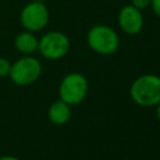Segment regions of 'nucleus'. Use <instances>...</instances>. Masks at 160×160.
<instances>
[{
  "mask_svg": "<svg viewBox=\"0 0 160 160\" xmlns=\"http://www.w3.org/2000/svg\"><path fill=\"white\" fill-rule=\"evenodd\" d=\"M130 96L140 106H155L160 102V76L155 74L140 75L131 82Z\"/></svg>",
  "mask_w": 160,
  "mask_h": 160,
  "instance_id": "obj_1",
  "label": "nucleus"
},
{
  "mask_svg": "<svg viewBox=\"0 0 160 160\" xmlns=\"http://www.w3.org/2000/svg\"><path fill=\"white\" fill-rule=\"evenodd\" d=\"M89 48L99 55H111L120 46L119 34L109 25L96 24L91 26L86 34Z\"/></svg>",
  "mask_w": 160,
  "mask_h": 160,
  "instance_id": "obj_2",
  "label": "nucleus"
},
{
  "mask_svg": "<svg viewBox=\"0 0 160 160\" xmlns=\"http://www.w3.org/2000/svg\"><path fill=\"white\" fill-rule=\"evenodd\" d=\"M88 79L80 72H70L65 75L59 85V96L70 106L84 101L88 95Z\"/></svg>",
  "mask_w": 160,
  "mask_h": 160,
  "instance_id": "obj_3",
  "label": "nucleus"
},
{
  "mask_svg": "<svg viewBox=\"0 0 160 160\" xmlns=\"http://www.w3.org/2000/svg\"><path fill=\"white\" fill-rule=\"evenodd\" d=\"M42 71L40 60L31 55H24L11 64L9 76L11 81L19 86H26L35 82Z\"/></svg>",
  "mask_w": 160,
  "mask_h": 160,
  "instance_id": "obj_4",
  "label": "nucleus"
},
{
  "mask_svg": "<svg viewBox=\"0 0 160 160\" xmlns=\"http://www.w3.org/2000/svg\"><path fill=\"white\" fill-rule=\"evenodd\" d=\"M19 18L20 24L25 30L38 32L48 26L50 20V12L44 2L34 0L21 9Z\"/></svg>",
  "mask_w": 160,
  "mask_h": 160,
  "instance_id": "obj_5",
  "label": "nucleus"
},
{
  "mask_svg": "<svg viewBox=\"0 0 160 160\" xmlns=\"http://www.w3.org/2000/svg\"><path fill=\"white\" fill-rule=\"evenodd\" d=\"M39 52L49 60H59L70 50V39L61 31H49L39 39Z\"/></svg>",
  "mask_w": 160,
  "mask_h": 160,
  "instance_id": "obj_6",
  "label": "nucleus"
},
{
  "mask_svg": "<svg viewBox=\"0 0 160 160\" xmlns=\"http://www.w3.org/2000/svg\"><path fill=\"white\" fill-rule=\"evenodd\" d=\"M118 24L126 35H138L144 28V15L141 10L131 4L125 5L118 14Z\"/></svg>",
  "mask_w": 160,
  "mask_h": 160,
  "instance_id": "obj_7",
  "label": "nucleus"
},
{
  "mask_svg": "<svg viewBox=\"0 0 160 160\" xmlns=\"http://www.w3.org/2000/svg\"><path fill=\"white\" fill-rule=\"evenodd\" d=\"M38 45H39V39L35 36L34 32L28 31V30L19 32L14 40L15 49L22 55L34 54L38 50Z\"/></svg>",
  "mask_w": 160,
  "mask_h": 160,
  "instance_id": "obj_8",
  "label": "nucleus"
},
{
  "mask_svg": "<svg viewBox=\"0 0 160 160\" xmlns=\"http://www.w3.org/2000/svg\"><path fill=\"white\" fill-rule=\"evenodd\" d=\"M48 116L52 124L64 125L69 121V119L71 116L70 105L66 104L65 101H62L61 99L55 100L54 102H51V105L48 109Z\"/></svg>",
  "mask_w": 160,
  "mask_h": 160,
  "instance_id": "obj_9",
  "label": "nucleus"
},
{
  "mask_svg": "<svg viewBox=\"0 0 160 160\" xmlns=\"http://www.w3.org/2000/svg\"><path fill=\"white\" fill-rule=\"evenodd\" d=\"M10 68H11V64L9 62V60L5 58H0V78L9 76Z\"/></svg>",
  "mask_w": 160,
  "mask_h": 160,
  "instance_id": "obj_10",
  "label": "nucleus"
},
{
  "mask_svg": "<svg viewBox=\"0 0 160 160\" xmlns=\"http://www.w3.org/2000/svg\"><path fill=\"white\" fill-rule=\"evenodd\" d=\"M151 0H131V5L138 8L139 10H144L150 6Z\"/></svg>",
  "mask_w": 160,
  "mask_h": 160,
  "instance_id": "obj_11",
  "label": "nucleus"
},
{
  "mask_svg": "<svg viewBox=\"0 0 160 160\" xmlns=\"http://www.w3.org/2000/svg\"><path fill=\"white\" fill-rule=\"evenodd\" d=\"M150 6H151L152 12L160 19V0H151Z\"/></svg>",
  "mask_w": 160,
  "mask_h": 160,
  "instance_id": "obj_12",
  "label": "nucleus"
},
{
  "mask_svg": "<svg viewBox=\"0 0 160 160\" xmlns=\"http://www.w3.org/2000/svg\"><path fill=\"white\" fill-rule=\"evenodd\" d=\"M0 160H20V159L16 156H12V155H6V156H1Z\"/></svg>",
  "mask_w": 160,
  "mask_h": 160,
  "instance_id": "obj_13",
  "label": "nucleus"
},
{
  "mask_svg": "<svg viewBox=\"0 0 160 160\" xmlns=\"http://www.w3.org/2000/svg\"><path fill=\"white\" fill-rule=\"evenodd\" d=\"M155 108H156V110H155V112H156V118H158V120L160 121V102H158V104L155 105Z\"/></svg>",
  "mask_w": 160,
  "mask_h": 160,
  "instance_id": "obj_14",
  "label": "nucleus"
}]
</instances>
